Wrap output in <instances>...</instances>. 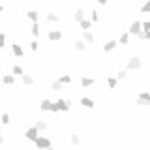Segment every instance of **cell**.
<instances>
[{
    "label": "cell",
    "mask_w": 150,
    "mask_h": 150,
    "mask_svg": "<svg viewBox=\"0 0 150 150\" xmlns=\"http://www.w3.org/2000/svg\"><path fill=\"white\" fill-rule=\"evenodd\" d=\"M69 105H71V101H68V100H56L53 101V107H51V112H66V111H69Z\"/></svg>",
    "instance_id": "6da1fadb"
},
{
    "label": "cell",
    "mask_w": 150,
    "mask_h": 150,
    "mask_svg": "<svg viewBox=\"0 0 150 150\" xmlns=\"http://www.w3.org/2000/svg\"><path fill=\"white\" fill-rule=\"evenodd\" d=\"M141 66H143V60L139 56H131L126 64V71H137V69H141Z\"/></svg>",
    "instance_id": "7a4b0ae2"
},
{
    "label": "cell",
    "mask_w": 150,
    "mask_h": 150,
    "mask_svg": "<svg viewBox=\"0 0 150 150\" xmlns=\"http://www.w3.org/2000/svg\"><path fill=\"white\" fill-rule=\"evenodd\" d=\"M34 146L38 150H47V148H51V139L45 137V135H40V137L34 141Z\"/></svg>",
    "instance_id": "3957f363"
},
{
    "label": "cell",
    "mask_w": 150,
    "mask_h": 150,
    "mask_svg": "<svg viewBox=\"0 0 150 150\" xmlns=\"http://www.w3.org/2000/svg\"><path fill=\"white\" fill-rule=\"evenodd\" d=\"M135 101H137V105H141V107H148L150 105V92H146V90L141 92Z\"/></svg>",
    "instance_id": "277c9868"
},
{
    "label": "cell",
    "mask_w": 150,
    "mask_h": 150,
    "mask_svg": "<svg viewBox=\"0 0 150 150\" xmlns=\"http://www.w3.org/2000/svg\"><path fill=\"white\" fill-rule=\"evenodd\" d=\"M141 32H143V23H141V21H133L131 26H129V30H128V34L129 36H139Z\"/></svg>",
    "instance_id": "5b68a950"
},
{
    "label": "cell",
    "mask_w": 150,
    "mask_h": 150,
    "mask_svg": "<svg viewBox=\"0 0 150 150\" xmlns=\"http://www.w3.org/2000/svg\"><path fill=\"white\" fill-rule=\"evenodd\" d=\"M38 133H40V131L36 129V126H32V128H28V129L25 131V137H26L28 141H32V143H34V141H36L38 137H40V135H38Z\"/></svg>",
    "instance_id": "8992f818"
},
{
    "label": "cell",
    "mask_w": 150,
    "mask_h": 150,
    "mask_svg": "<svg viewBox=\"0 0 150 150\" xmlns=\"http://www.w3.org/2000/svg\"><path fill=\"white\" fill-rule=\"evenodd\" d=\"M47 38H49V41H60L62 40V30H51Z\"/></svg>",
    "instance_id": "52a82bcc"
},
{
    "label": "cell",
    "mask_w": 150,
    "mask_h": 150,
    "mask_svg": "<svg viewBox=\"0 0 150 150\" xmlns=\"http://www.w3.org/2000/svg\"><path fill=\"white\" fill-rule=\"evenodd\" d=\"M83 41H84V43H86V45H88V43L92 45L94 41H96V38H94V34H92L90 30H86V32H83Z\"/></svg>",
    "instance_id": "ba28073f"
},
{
    "label": "cell",
    "mask_w": 150,
    "mask_h": 150,
    "mask_svg": "<svg viewBox=\"0 0 150 150\" xmlns=\"http://www.w3.org/2000/svg\"><path fill=\"white\" fill-rule=\"evenodd\" d=\"M116 45H118V41H116V40H109L105 45H103V51H105V53H109V51H115Z\"/></svg>",
    "instance_id": "9c48e42d"
},
{
    "label": "cell",
    "mask_w": 150,
    "mask_h": 150,
    "mask_svg": "<svg viewBox=\"0 0 150 150\" xmlns=\"http://www.w3.org/2000/svg\"><path fill=\"white\" fill-rule=\"evenodd\" d=\"M79 103H81L83 107H86V109H92V107H94V100H92V98H86V96L81 98V101H79Z\"/></svg>",
    "instance_id": "30bf717a"
},
{
    "label": "cell",
    "mask_w": 150,
    "mask_h": 150,
    "mask_svg": "<svg viewBox=\"0 0 150 150\" xmlns=\"http://www.w3.org/2000/svg\"><path fill=\"white\" fill-rule=\"evenodd\" d=\"M84 19H86V11H84L83 8H79L77 11H75V21L81 23V21H84Z\"/></svg>",
    "instance_id": "8fae6325"
},
{
    "label": "cell",
    "mask_w": 150,
    "mask_h": 150,
    "mask_svg": "<svg viewBox=\"0 0 150 150\" xmlns=\"http://www.w3.org/2000/svg\"><path fill=\"white\" fill-rule=\"evenodd\" d=\"M21 83L23 84H25V86H32V84H34V77H32V75H23V77H21Z\"/></svg>",
    "instance_id": "7c38bea8"
},
{
    "label": "cell",
    "mask_w": 150,
    "mask_h": 150,
    "mask_svg": "<svg viewBox=\"0 0 150 150\" xmlns=\"http://www.w3.org/2000/svg\"><path fill=\"white\" fill-rule=\"evenodd\" d=\"M51 107H53V101L51 100H41V103H40L41 111H51Z\"/></svg>",
    "instance_id": "4fadbf2b"
},
{
    "label": "cell",
    "mask_w": 150,
    "mask_h": 150,
    "mask_svg": "<svg viewBox=\"0 0 150 150\" xmlns=\"http://www.w3.org/2000/svg\"><path fill=\"white\" fill-rule=\"evenodd\" d=\"M13 83H15V77H13V75H4L2 77V84H6V86H11Z\"/></svg>",
    "instance_id": "5bb4252c"
},
{
    "label": "cell",
    "mask_w": 150,
    "mask_h": 150,
    "mask_svg": "<svg viewBox=\"0 0 150 150\" xmlns=\"http://www.w3.org/2000/svg\"><path fill=\"white\" fill-rule=\"evenodd\" d=\"M45 19H47V21H49V23H58V21H60V17L56 15L54 11H49V13H47V15H45Z\"/></svg>",
    "instance_id": "9a60e30c"
},
{
    "label": "cell",
    "mask_w": 150,
    "mask_h": 150,
    "mask_svg": "<svg viewBox=\"0 0 150 150\" xmlns=\"http://www.w3.org/2000/svg\"><path fill=\"white\" fill-rule=\"evenodd\" d=\"M69 143H71L73 146H79V144H81V137H79L77 133H71L69 135Z\"/></svg>",
    "instance_id": "2e32d148"
},
{
    "label": "cell",
    "mask_w": 150,
    "mask_h": 150,
    "mask_svg": "<svg viewBox=\"0 0 150 150\" xmlns=\"http://www.w3.org/2000/svg\"><path fill=\"white\" fill-rule=\"evenodd\" d=\"M118 43H120V45H128V43H129V34H128V32L120 34V38H118Z\"/></svg>",
    "instance_id": "e0dca14e"
},
{
    "label": "cell",
    "mask_w": 150,
    "mask_h": 150,
    "mask_svg": "<svg viewBox=\"0 0 150 150\" xmlns=\"http://www.w3.org/2000/svg\"><path fill=\"white\" fill-rule=\"evenodd\" d=\"M26 17L30 19L32 23H38V11H36V9H28V11H26Z\"/></svg>",
    "instance_id": "ac0fdd59"
},
{
    "label": "cell",
    "mask_w": 150,
    "mask_h": 150,
    "mask_svg": "<svg viewBox=\"0 0 150 150\" xmlns=\"http://www.w3.org/2000/svg\"><path fill=\"white\" fill-rule=\"evenodd\" d=\"M11 51H13V54H15V56H19V58L25 54V53H23V49H21V45H17V43L11 45Z\"/></svg>",
    "instance_id": "d6986e66"
},
{
    "label": "cell",
    "mask_w": 150,
    "mask_h": 150,
    "mask_svg": "<svg viewBox=\"0 0 150 150\" xmlns=\"http://www.w3.org/2000/svg\"><path fill=\"white\" fill-rule=\"evenodd\" d=\"M92 84H94V79H92V77H83V79H81V86H83V88L92 86Z\"/></svg>",
    "instance_id": "ffe728a7"
},
{
    "label": "cell",
    "mask_w": 150,
    "mask_h": 150,
    "mask_svg": "<svg viewBox=\"0 0 150 150\" xmlns=\"http://www.w3.org/2000/svg\"><path fill=\"white\" fill-rule=\"evenodd\" d=\"M79 26L83 28V32H86L88 28L92 26V21H90V19H84V21H81V23H79Z\"/></svg>",
    "instance_id": "44dd1931"
},
{
    "label": "cell",
    "mask_w": 150,
    "mask_h": 150,
    "mask_svg": "<svg viewBox=\"0 0 150 150\" xmlns=\"http://www.w3.org/2000/svg\"><path fill=\"white\" fill-rule=\"evenodd\" d=\"M36 129H38V131H45V129H47V122H45V120H38V122H36Z\"/></svg>",
    "instance_id": "7402d4cb"
},
{
    "label": "cell",
    "mask_w": 150,
    "mask_h": 150,
    "mask_svg": "<svg viewBox=\"0 0 150 150\" xmlns=\"http://www.w3.org/2000/svg\"><path fill=\"white\" fill-rule=\"evenodd\" d=\"M11 71H13V75H19V77H23V75H25V69H23L21 68V66H13V69H11Z\"/></svg>",
    "instance_id": "603a6c76"
},
{
    "label": "cell",
    "mask_w": 150,
    "mask_h": 150,
    "mask_svg": "<svg viewBox=\"0 0 150 150\" xmlns=\"http://www.w3.org/2000/svg\"><path fill=\"white\" fill-rule=\"evenodd\" d=\"M75 49H77V51H84V49H86V43H84L83 40H77V41H75Z\"/></svg>",
    "instance_id": "cb8c5ba5"
},
{
    "label": "cell",
    "mask_w": 150,
    "mask_h": 150,
    "mask_svg": "<svg viewBox=\"0 0 150 150\" xmlns=\"http://www.w3.org/2000/svg\"><path fill=\"white\" fill-rule=\"evenodd\" d=\"M126 77H128V71H126V69H120V71L116 73V81H124Z\"/></svg>",
    "instance_id": "d4e9b609"
},
{
    "label": "cell",
    "mask_w": 150,
    "mask_h": 150,
    "mask_svg": "<svg viewBox=\"0 0 150 150\" xmlns=\"http://www.w3.org/2000/svg\"><path fill=\"white\" fill-rule=\"evenodd\" d=\"M51 90H54V92H60V90H62V83H60V81H54L53 84H51Z\"/></svg>",
    "instance_id": "484cf974"
},
{
    "label": "cell",
    "mask_w": 150,
    "mask_h": 150,
    "mask_svg": "<svg viewBox=\"0 0 150 150\" xmlns=\"http://www.w3.org/2000/svg\"><path fill=\"white\" fill-rule=\"evenodd\" d=\"M30 32L34 36H40V25H38V23H32V28H30Z\"/></svg>",
    "instance_id": "4316f807"
},
{
    "label": "cell",
    "mask_w": 150,
    "mask_h": 150,
    "mask_svg": "<svg viewBox=\"0 0 150 150\" xmlns=\"http://www.w3.org/2000/svg\"><path fill=\"white\" fill-rule=\"evenodd\" d=\"M116 79L115 77H107V84H109V88H116Z\"/></svg>",
    "instance_id": "83f0119b"
},
{
    "label": "cell",
    "mask_w": 150,
    "mask_h": 150,
    "mask_svg": "<svg viewBox=\"0 0 150 150\" xmlns=\"http://www.w3.org/2000/svg\"><path fill=\"white\" fill-rule=\"evenodd\" d=\"M141 13H150V0H148V2H144L143 6H141Z\"/></svg>",
    "instance_id": "f1b7e54d"
},
{
    "label": "cell",
    "mask_w": 150,
    "mask_h": 150,
    "mask_svg": "<svg viewBox=\"0 0 150 150\" xmlns=\"http://www.w3.org/2000/svg\"><path fill=\"white\" fill-rule=\"evenodd\" d=\"M58 81L62 83V84H69V83H71V77H69V75H62V77H60Z\"/></svg>",
    "instance_id": "f546056e"
},
{
    "label": "cell",
    "mask_w": 150,
    "mask_h": 150,
    "mask_svg": "<svg viewBox=\"0 0 150 150\" xmlns=\"http://www.w3.org/2000/svg\"><path fill=\"white\" fill-rule=\"evenodd\" d=\"M4 45H6V34L0 32V49H4Z\"/></svg>",
    "instance_id": "4dcf8cb0"
},
{
    "label": "cell",
    "mask_w": 150,
    "mask_h": 150,
    "mask_svg": "<svg viewBox=\"0 0 150 150\" xmlns=\"http://www.w3.org/2000/svg\"><path fill=\"white\" fill-rule=\"evenodd\" d=\"M9 122H11V120H9V115H8V112H4V115H2V124H4V126H8Z\"/></svg>",
    "instance_id": "1f68e13d"
},
{
    "label": "cell",
    "mask_w": 150,
    "mask_h": 150,
    "mask_svg": "<svg viewBox=\"0 0 150 150\" xmlns=\"http://www.w3.org/2000/svg\"><path fill=\"white\" fill-rule=\"evenodd\" d=\"M98 21H100V13L94 9V11H92V23H98Z\"/></svg>",
    "instance_id": "d6a6232c"
},
{
    "label": "cell",
    "mask_w": 150,
    "mask_h": 150,
    "mask_svg": "<svg viewBox=\"0 0 150 150\" xmlns=\"http://www.w3.org/2000/svg\"><path fill=\"white\" fill-rule=\"evenodd\" d=\"M143 32H150V21H144L143 23Z\"/></svg>",
    "instance_id": "836d02e7"
},
{
    "label": "cell",
    "mask_w": 150,
    "mask_h": 150,
    "mask_svg": "<svg viewBox=\"0 0 150 150\" xmlns=\"http://www.w3.org/2000/svg\"><path fill=\"white\" fill-rule=\"evenodd\" d=\"M30 49H32V51H38V49H40V43H38V41L34 40V41L30 43Z\"/></svg>",
    "instance_id": "e575fe53"
},
{
    "label": "cell",
    "mask_w": 150,
    "mask_h": 150,
    "mask_svg": "<svg viewBox=\"0 0 150 150\" xmlns=\"http://www.w3.org/2000/svg\"><path fill=\"white\" fill-rule=\"evenodd\" d=\"M2 144H4V135L0 133V146H2Z\"/></svg>",
    "instance_id": "d590c367"
},
{
    "label": "cell",
    "mask_w": 150,
    "mask_h": 150,
    "mask_svg": "<svg viewBox=\"0 0 150 150\" xmlns=\"http://www.w3.org/2000/svg\"><path fill=\"white\" fill-rule=\"evenodd\" d=\"M4 11V6H0V13H2Z\"/></svg>",
    "instance_id": "8d00e7d4"
},
{
    "label": "cell",
    "mask_w": 150,
    "mask_h": 150,
    "mask_svg": "<svg viewBox=\"0 0 150 150\" xmlns=\"http://www.w3.org/2000/svg\"><path fill=\"white\" fill-rule=\"evenodd\" d=\"M47 150H54V148H53V146H51V148H47Z\"/></svg>",
    "instance_id": "74e56055"
}]
</instances>
